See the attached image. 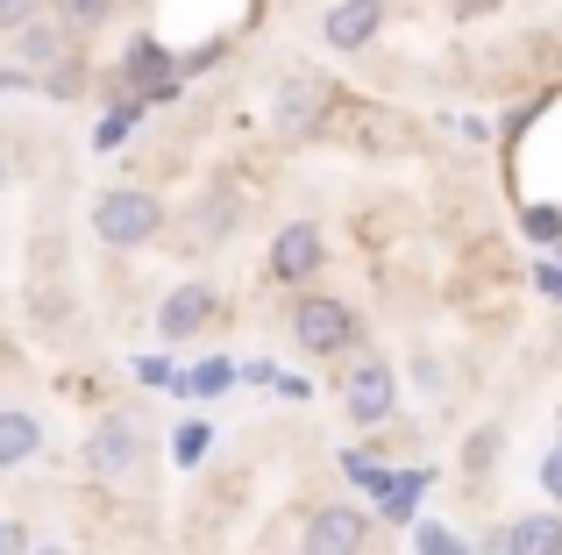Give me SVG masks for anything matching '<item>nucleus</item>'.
<instances>
[{"instance_id": "nucleus-26", "label": "nucleus", "mask_w": 562, "mask_h": 555, "mask_svg": "<svg viewBox=\"0 0 562 555\" xmlns=\"http://www.w3.org/2000/svg\"><path fill=\"white\" fill-rule=\"evenodd\" d=\"M29 555H71V548H65V542H36Z\"/></svg>"}, {"instance_id": "nucleus-25", "label": "nucleus", "mask_w": 562, "mask_h": 555, "mask_svg": "<svg viewBox=\"0 0 562 555\" xmlns=\"http://www.w3.org/2000/svg\"><path fill=\"white\" fill-rule=\"evenodd\" d=\"M484 555H513V548H506V528H498V534H492V542H484Z\"/></svg>"}, {"instance_id": "nucleus-13", "label": "nucleus", "mask_w": 562, "mask_h": 555, "mask_svg": "<svg viewBox=\"0 0 562 555\" xmlns=\"http://www.w3.org/2000/svg\"><path fill=\"white\" fill-rule=\"evenodd\" d=\"M114 8H122V0H50V14L71 29V36H93V29H108Z\"/></svg>"}, {"instance_id": "nucleus-15", "label": "nucleus", "mask_w": 562, "mask_h": 555, "mask_svg": "<svg viewBox=\"0 0 562 555\" xmlns=\"http://www.w3.org/2000/svg\"><path fill=\"white\" fill-rule=\"evenodd\" d=\"M79 79H86L79 65H50V71H36V93H50V100H71V93H79Z\"/></svg>"}, {"instance_id": "nucleus-7", "label": "nucleus", "mask_w": 562, "mask_h": 555, "mask_svg": "<svg viewBox=\"0 0 562 555\" xmlns=\"http://www.w3.org/2000/svg\"><path fill=\"white\" fill-rule=\"evenodd\" d=\"M378 29H384V0H335L328 14H321V43L328 50H371L378 43Z\"/></svg>"}, {"instance_id": "nucleus-6", "label": "nucleus", "mask_w": 562, "mask_h": 555, "mask_svg": "<svg viewBox=\"0 0 562 555\" xmlns=\"http://www.w3.org/2000/svg\"><path fill=\"white\" fill-rule=\"evenodd\" d=\"M371 548V513L357 506H321L300 534V555H363Z\"/></svg>"}, {"instance_id": "nucleus-29", "label": "nucleus", "mask_w": 562, "mask_h": 555, "mask_svg": "<svg viewBox=\"0 0 562 555\" xmlns=\"http://www.w3.org/2000/svg\"><path fill=\"white\" fill-rule=\"evenodd\" d=\"M555 428H562V414H555Z\"/></svg>"}, {"instance_id": "nucleus-20", "label": "nucleus", "mask_w": 562, "mask_h": 555, "mask_svg": "<svg viewBox=\"0 0 562 555\" xmlns=\"http://www.w3.org/2000/svg\"><path fill=\"white\" fill-rule=\"evenodd\" d=\"M128 128H136V107H122V114H108V122H100V150H114V143L128 136Z\"/></svg>"}, {"instance_id": "nucleus-12", "label": "nucleus", "mask_w": 562, "mask_h": 555, "mask_svg": "<svg viewBox=\"0 0 562 555\" xmlns=\"http://www.w3.org/2000/svg\"><path fill=\"white\" fill-rule=\"evenodd\" d=\"M513 555H562V513H520L506 528Z\"/></svg>"}, {"instance_id": "nucleus-22", "label": "nucleus", "mask_w": 562, "mask_h": 555, "mask_svg": "<svg viewBox=\"0 0 562 555\" xmlns=\"http://www.w3.org/2000/svg\"><path fill=\"white\" fill-rule=\"evenodd\" d=\"M36 542H29V528L22 520H0V555H29Z\"/></svg>"}, {"instance_id": "nucleus-19", "label": "nucleus", "mask_w": 562, "mask_h": 555, "mask_svg": "<svg viewBox=\"0 0 562 555\" xmlns=\"http://www.w3.org/2000/svg\"><path fill=\"white\" fill-rule=\"evenodd\" d=\"M420 555H470L449 528H420Z\"/></svg>"}, {"instance_id": "nucleus-2", "label": "nucleus", "mask_w": 562, "mask_h": 555, "mask_svg": "<svg viewBox=\"0 0 562 555\" xmlns=\"http://www.w3.org/2000/svg\"><path fill=\"white\" fill-rule=\"evenodd\" d=\"M363 320L349 314V299H321V292H306V299H292V342L306 349V356H342L349 342H357Z\"/></svg>"}, {"instance_id": "nucleus-27", "label": "nucleus", "mask_w": 562, "mask_h": 555, "mask_svg": "<svg viewBox=\"0 0 562 555\" xmlns=\"http://www.w3.org/2000/svg\"><path fill=\"white\" fill-rule=\"evenodd\" d=\"M0 185H8V157H0Z\"/></svg>"}, {"instance_id": "nucleus-24", "label": "nucleus", "mask_w": 562, "mask_h": 555, "mask_svg": "<svg viewBox=\"0 0 562 555\" xmlns=\"http://www.w3.org/2000/svg\"><path fill=\"white\" fill-rule=\"evenodd\" d=\"M498 0H456V14H492Z\"/></svg>"}, {"instance_id": "nucleus-4", "label": "nucleus", "mask_w": 562, "mask_h": 555, "mask_svg": "<svg viewBox=\"0 0 562 555\" xmlns=\"http://www.w3.org/2000/svg\"><path fill=\"white\" fill-rule=\"evenodd\" d=\"M328 100H335V86L321 79V71H300V65H292L285 79L271 86V122L285 128V136H306V128L328 114Z\"/></svg>"}, {"instance_id": "nucleus-11", "label": "nucleus", "mask_w": 562, "mask_h": 555, "mask_svg": "<svg viewBox=\"0 0 562 555\" xmlns=\"http://www.w3.org/2000/svg\"><path fill=\"white\" fill-rule=\"evenodd\" d=\"M43 449V420L22 414V406H0V471H22Z\"/></svg>"}, {"instance_id": "nucleus-14", "label": "nucleus", "mask_w": 562, "mask_h": 555, "mask_svg": "<svg viewBox=\"0 0 562 555\" xmlns=\"http://www.w3.org/2000/svg\"><path fill=\"white\" fill-rule=\"evenodd\" d=\"M520 236L527 242H562V207H549V200H541V207H520Z\"/></svg>"}, {"instance_id": "nucleus-23", "label": "nucleus", "mask_w": 562, "mask_h": 555, "mask_svg": "<svg viewBox=\"0 0 562 555\" xmlns=\"http://www.w3.org/2000/svg\"><path fill=\"white\" fill-rule=\"evenodd\" d=\"M36 8H43V0H0V29H22Z\"/></svg>"}, {"instance_id": "nucleus-8", "label": "nucleus", "mask_w": 562, "mask_h": 555, "mask_svg": "<svg viewBox=\"0 0 562 555\" xmlns=\"http://www.w3.org/2000/svg\"><path fill=\"white\" fill-rule=\"evenodd\" d=\"M321 264H328V242H321L314 222L278 228V242H271V278H278V285H306Z\"/></svg>"}, {"instance_id": "nucleus-17", "label": "nucleus", "mask_w": 562, "mask_h": 555, "mask_svg": "<svg viewBox=\"0 0 562 555\" xmlns=\"http://www.w3.org/2000/svg\"><path fill=\"white\" fill-rule=\"evenodd\" d=\"M228 377H235V363H228V356H214V363H206V371H192L186 385L200 392V399H214V392H228Z\"/></svg>"}, {"instance_id": "nucleus-1", "label": "nucleus", "mask_w": 562, "mask_h": 555, "mask_svg": "<svg viewBox=\"0 0 562 555\" xmlns=\"http://www.w3.org/2000/svg\"><path fill=\"white\" fill-rule=\"evenodd\" d=\"M157 228H165V200L143 185H108L93 200V236L108 250H143V242H157Z\"/></svg>"}, {"instance_id": "nucleus-18", "label": "nucleus", "mask_w": 562, "mask_h": 555, "mask_svg": "<svg viewBox=\"0 0 562 555\" xmlns=\"http://www.w3.org/2000/svg\"><path fill=\"white\" fill-rule=\"evenodd\" d=\"M413 499H420V477H392V485H384V513L392 520H406Z\"/></svg>"}, {"instance_id": "nucleus-9", "label": "nucleus", "mask_w": 562, "mask_h": 555, "mask_svg": "<svg viewBox=\"0 0 562 555\" xmlns=\"http://www.w3.org/2000/svg\"><path fill=\"white\" fill-rule=\"evenodd\" d=\"M214 314H221L214 285H179V292H165V306H157V335H165V342H192Z\"/></svg>"}, {"instance_id": "nucleus-3", "label": "nucleus", "mask_w": 562, "mask_h": 555, "mask_svg": "<svg viewBox=\"0 0 562 555\" xmlns=\"http://www.w3.org/2000/svg\"><path fill=\"white\" fill-rule=\"evenodd\" d=\"M143 463V420L136 414H100L86 434V471L93 477H128Z\"/></svg>"}, {"instance_id": "nucleus-10", "label": "nucleus", "mask_w": 562, "mask_h": 555, "mask_svg": "<svg viewBox=\"0 0 562 555\" xmlns=\"http://www.w3.org/2000/svg\"><path fill=\"white\" fill-rule=\"evenodd\" d=\"M65 43H71V29H65V22H36V14H29V22L14 29V65L50 71V65H65Z\"/></svg>"}, {"instance_id": "nucleus-16", "label": "nucleus", "mask_w": 562, "mask_h": 555, "mask_svg": "<svg viewBox=\"0 0 562 555\" xmlns=\"http://www.w3.org/2000/svg\"><path fill=\"white\" fill-rule=\"evenodd\" d=\"M206 434H214L206 420H186V428L171 434V456H179V463H200V456H206Z\"/></svg>"}, {"instance_id": "nucleus-28", "label": "nucleus", "mask_w": 562, "mask_h": 555, "mask_svg": "<svg viewBox=\"0 0 562 555\" xmlns=\"http://www.w3.org/2000/svg\"><path fill=\"white\" fill-rule=\"evenodd\" d=\"M555 264H562V242H555Z\"/></svg>"}, {"instance_id": "nucleus-21", "label": "nucleus", "mask_w": 562, "mask_h": 555, "mask_svg": "<svg viewBox=\"0 0 562 555\" xmlns=\"http://www.w3.org/2000/svg\"><path fill=\"white\" fill-rule=\"evenodd\" d=\"M541 491H549V499L562 506V442L549 449V456H541Z\"/></svg>"}, {"instance_id": "nucleus-5", "label": "nucleus", "mask_w": 562, "mask_h": 555, "mask_svg": "<svg viewBox=\"0 0 562 555\" xmlns=\"http://www.w3.org/2000/svg\"><path fill=\"white\" fill-rule=\"evenodd\" d=\"M392 406H398L392 363H384V356H363L357 371L342 377V414L357 420V428H378V420H392Z\"/></svg>"}]
</instances>
